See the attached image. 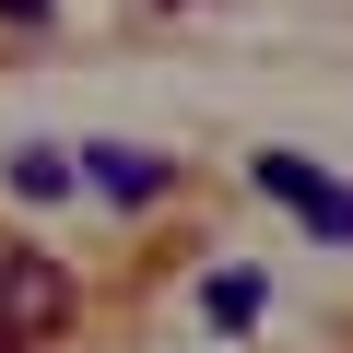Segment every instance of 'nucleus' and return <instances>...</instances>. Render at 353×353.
I'll use <instances>...</instances> for the list:
<instances>
[{
  "label": "nucleus",
  "mask_w": 353,
  "mask_h": 353,
  "mask_svg": "<svg viewBox=\"0 0 353 353\" xmlns=\"http://www.w3.org/2000/svg\"><path fill=\"white\" fill-rule=\"evenodd\" d=\"M0 353H36V341H24V330H0Z\"/></svg>",
  "instance_id": "obj_7"
},
{
  "label": "nucleus",
  "mask_w": 353,
  "mask_h": 353,
  "mask_svg": "<svg viewBox=\"0 0 353 353\" xmlns=\"http://www.w3.org/2000/svg\"><path fill=\"white\" fill-rule=\"evenodd\" d=\"M0 330H24V341L71 330V271L36 259V248H12V259H0Z\"/></svg>",
  "instance_id": "obj_2"
},
{
  "label": "nucleus",
  "mask_w": 353,
  "mask_h": 353,
  "mask_svg": "<svg viewBox=\"0 0 353 353\" xmlns=\"http://www.w3.org/2000/svg\"><path fill=\"white\" fill-rule=\"evenodd\" d=\"M259 306H271V283H259V271H212V283H201V318H212V330H248Z\"/></svg>",
  "instance_id": "obj_4"
},
{
  "label": "nucleus",
  "mask_w": 353,
  "mask_h": 353,
  "mask_svg": "<svg viewBox=\"0 0 353 353\" xmlns=\"http://www.w3.org/2000/svg\"><path fill=\"white\" fill-rule=\"evenodd\" d=\"M71 176H83L71 153H12V189H24V201H59V189H71Z\"/></svg>",
  "instance_id": "obj_5"
},
{
  "label": "nucleus",
  "mask_w": 353,
  "mask_h": 353,
  "mask_svg": "<svg viewBox=\"0 0 353 353\" xmlns=\"http://www.w3.org/2000/svg\"><path fill=\"white\" fill-rule=\"evenodd\" d=\"M83 176H94L106 201H153L176 165H165V153H118V141H83Z\"/></svg>",
  "instance_id": "obj_3"
},
{
  "label": "nucleus",
  "mask_w": 353,
  "mask_h": 353,
  "mask_svg": "<svg viewBox=\"0 0 353 353\" xmlns=\"http://www.w3.org/2000/svg\"><path fill=\"white\" fill-rule=\"evenodd\" d=\"M59 12V0H0V24H48Z\"/></svg>",
  "instance_id": "obj_6"
},
{
  "label": "nucleus",
  "mask_w": 353,
  "mask_h": 353,
  "mask_svg": "<svg viewBox=\"0 0 353 353\" xmlns=\"http://www.w3.org/2000/svg\"><path fill=\"white\" fill-rule=\"evenodd\" d=\"M248 176H259V201H283V212H294L306 236H330V248H353V189H341V176H318L306 153H259Z\"/></svg>",
  "instance_id": "obj_1"
}]
</instances>
